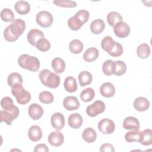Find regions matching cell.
Masks as SVG:
<instances>
[{
  "mask_svg": "<svg viewBox=\"0 0 152 152\" xmlns=\"http://www.w3.org/2000/svg\"><path fill=\"white\" fill-rule=\"evenodd\" d=\"M25 28L26 23L24 20L20 18L15 19L5 28L4 32V38L8 42H15L23 33Z\"/></svg>",
  "mask_w": 152,
  "mask_h": 152,
  "instance_id": "6da1fadb",
  "label": "cell"
},
{
  "mask_svg": "<svg viewBox=\"0 0 152 152\" xmlns=\"http://www.w3.org/2000/svg\"><path fill=\"white\" fill-rule=\"evenodd\" d=\"M39 77L41 83L46 87L51 88H56L59 86V76L48 69H44L40 71Z\"/></svg>",
  "mask_w": 152,
  "mask_h": 152,
  "instance_id": "7a4b0ae2",
  "label": "cell"
},
{
  "mask_svg": "<svg viewBox=\"0 0 152 152\" xmlns=\"http://www.w3.org/2000/svg\"><path fill=\"white\" fill-rule=\"evenodd\" d=\"M18 64L21 68L32 72L37 71L40 65L39 60L36 57L27 54L20 55L18 58Z\"/></svg>",
  "mask_w": 152,
  "mask_h": 152,
  "instance_id": "3957f363",
  "label": "cell"
},
{
  "mask_svg": "<svg viewBox=\"0 0 152 152\" xmlns=\"http://www.w3.org/2000/svg\"><path fill=\"white\" fill-rule=\"evenodd\" d=\"M11 93L20 104H26L31 100L30 93L23 88L22 84H15L12 87Z\"/></svg>",
  "mask_w": 152,
  "mask_h": 152,
  "instance_id": "277c9868",
  "label": "cell"
},
{
  "mask_svg": "<svg viewBox=\"0 0 152 152\" xmlns=\"http://www.w3.org/2000/svg\"><path fill=\"white\" fill-rule=\"evenodd\" d=\"M19 113V109L15 105L11 109L2 110L0 111L1 122H4L8 125H11L12 121L18 116Z\"/></svg>",
  "mask_w": 152,
  "mask_h": 152,
  "instance_id": "5b68a950",
  "label": "cell"
},
{
  "mask_svg": "<svg viewBox=\"0 0 152 152\" xmlns=\"http://www.w3.org/2000/svg\"><path fill=\"white\" fill-rule=\"evenodd\" d=\"M36 20L40 26L47 28L52 25L53 18L50 12L47 11H42L37 14Z\"/></svg>",
  "mask_w": 152,
  "mask_h": 152,
  "instance_id": "8992f818",
  "label": "cell"
},
{
  "mask_svg": "<svg viewBox=\"0 0 152 152\" xmlns=\"http://www.w3.org/2000/svg\"><path fill=\"white\" fill-rule=\"evenodd\" d=\"M105 104L102 100H96L87 107L86 113L88 116L95 117L105 110Z\"/></svg>",
  "mask_w": 152,
  "mask_h": 152,
  "instance_id": "52a82bcc",
  "label": "cell"
},
{
  "mask_svg": "<svg viewBox=\"0 0 152 152\" xmlns=\"http://www.w3.org/2000/svg\"><path fill=\"white\" fill-rule=\"evenodd\" d=\"M98 129L103 134H110L114 132L115 125L112 120L108 118H104L99 122Z\"/></svg>",
  "mask_w": 152,
  "mask_h": 152,
  "instance_id": "ba28073f",
  "label": "cell"
},
{
  "mask_svg": "<svg viewBox=\"0 0 152 152\" xmlns=\"http://www.w3.org/2000/svg\"><path fill=\"white\" fill-rule=\"evenodd\" d=\"M115 34L119 38L126 37L130 33V28L128 24L121 21L113 26Z\"/></svg>",
  "mask_w": 152,
  "mask_h": 152,
  "instance_id": "9c48e42d",
  "label": "cell"
},
{
  "mask_svg": "<svg viewBox=\"0 0 152 152\" xmlns=\"http://www.w3.org/2000/svg\"><path fill=\"white\" fill-rule=\"evenodd\" d=\"M50 122L52 127L54 129H55L56 131H60L65 125L64 116L60 112H56L52 115Z\"/></svg>",
  "mask_w": 152,
  "mask_h": 152,
  "instance_id": "30bf717a",
  "label": "cell"
},
{
  "mask_svg": "<svg viewBox=\"0 0 152 152\" xmlns=\"http://www.w3.org/2000/svg\"><path fill=\"white\" fill-rule=\"evenodd\" d=\"M64 141V135L59 131L52 132L48 136V142L52 146L59 147L63 144Z\"/></svg>",
  "mask_w": 152,
  "mask_h": 152,
  "instance_id": "8fae6325",
  "label": "cell"
},
{
  "mask_svg": "<svg viewBox=\"0 0 152 152\" xmlns=\"http://www.w3.org/2000/svg\"><path fill=\"white\" fill-rule=\"evenodd\" d=\"M28 113L29 116L34 120H38L43 115V107L37 103H32L28 107Z\"/></svg>",
  "mask_w": 152,
  "mask_h": 152,
  "instance_id": "7c38bea8",
  "label": "cell"
},
{
  "mask_svg": "<svg viewBox=\"0 0 152 152\" xmlns=\"http://www.w3.org/2000/svg\"><path fill=\"white\" fill-rule=\"evenodd\" d=\"M63 106L67 110H74L80 107V102L75 96H67L64 99Z\"/></svg>",
  "mask_w": 152,
  "mask_h": 152,
  "instance_id": "4fadbf2b",
  "label": "cell"
},
{
  "mask_svg": "<svg viewBox=\"0 0 152 152\" xmlns=\"http://www.w3.org/2000/svg\"><path fill=\"white\" fill-rule=\"evenodd\" d=\"M27 38L28 43L30 45L36 46L38 40L42 38H44V34L41 30L33 28L29 31L27 34Z\"/></svg>",
  "mask_w": 152,
  "mask_h": 152,
  "instance_id": "5bb4252c",
  "label": "cell"
},
{
  "mask_svg": "<svg viewBox=\"0 0 152 152\" xmlns=\"http://www.w3.org/2000/svg\"><path fill=\"white\" fill-rule=\"evenodd\" d=\"M122 126L126 130H138L140 125L138 119L133 116H128L125 118Z\"/></svg>",
  "mask_w": 152,
  "mask_h": 152,
  "instance_id": "9a60e30c",
  "label": "cell"
},
{
  "mask_svg": "<svg viewBox=\"0 0 152 152\" xmlns=\"http://www.w3.org/2000/svg\"><path fill=\"white\" fill-rule=\"evenodd\" d=\"M100 92L103 97L109 98L112 97L115 93V88L110 82H106L102 84L100 87Z\"/></svg>",
  "mask_w": 152,
  "mask_h": 152,
  "instance_id": "2e32d148",
  "label": "cell"
},
{
  "mask_svg": "<svg viewBox=\"0 0 152 152\" xmlns=\"http://www.w3.org/2000/svg\"><path fill=\"white\" fill-rule=\"evenodd\" d=\"M68 122L71 128L73 129H78L81 127L83 124V117L78 113H72L68 117Z\"/></svg>",
  "mask_w": 152,
  "mask_h": 152,
  "instance_id": "e0dca14e",
  "label": "cell"
},
{
  "mask_svg": "<svg viewBox=\"0 0 152 152\" xmlns=\"http://www.w3.org/2000/svg\"><path fill=\"white\" fill-rule=\"evenodd\" d=\"M150 106V102L147 99L144 97H138L135 99L134 102L135 109L140 112L147 110Z\"/></svg>",
  "mask_w": 152,
  "mask_h": 152,
  "instance_id": "ac0fdd59",
  "label": "cell"
},
{
  "mask_svg": "<svg viewBox=\"0 0 152 152\" xmlns=\"http://www.w3.org/2000/svg\"><path fill=\"white\" fill-rule=\"evenodd\" d=\"M28 136L32 141L36 142L39 141L42 137V132L40 127L38 125L31 126L28 129Z\"/></svg>",
  "mask_w": 152,
  "mask_h": 152,
  "instance_id": "d6986e66",
  "label": "cell"
},
{
  "mask_svg": "<svg viewBox=\"0 0 152 152\" xmlns=\"http://www.w3.org/2000/svg\"><path fill=\"white\" fill-rule=\"evenodd\" d=\"M139 142L143 145H150L152 144V131L146 129L140 132Z\"/></svg>",
  "mask_w": 152,
  "mask_h": 152,
  "instance_id": "ffe728a7",
  "label": "cell"
},
{
  "mask_svg": "<svg viewBox=\"0 0 152 152\" xmlns=\"http://www.w3.org/2000/svg\"><path fill=\"white\" fill-rule=\"evenodd\" d=\"M105 27L104 22L102 19H96L93 20L90 24V28L91 31L95 34L102 33Z\"/></svg>",
  "mask_w": 152,
  "mask_h": 152,
  "instance_id": "44dd1931",
  "label": "cell"
},
{
  "mask_svg": "<svg viewBox=\"0 0 152 152\" xmlns=\"http://www.w3.org/2000/svg\"><path fill=\"white\" fill-rule=\"evenodd\" d=\"M82 137L86 142H94L97 138V133L93 128L91 127H88L83 131L82 134Z\"/></svg>",
  "mask_w": 152,
  "mask_h": 152,
  "instance_id": "7402d4cb",
  "label": "cell"
},
{
  "mask_svg": "<svg viewBox=\"0 0 152 152\" xmlns=\"http://www.w3.org/2000/svg\"><path fill=\"white\" fill-rule=\"evenodd\" d=\"M14 8L17 13L21 15H26L30 11V5L28 2L24 1H17L15 5Z\"/></svg>",
  "mask_w": 152,
  "mask_h": 152,
  "instance_id": "603a6c76",
  "label": "cell"
},
{
  "mask_svg": "<svg viewBox=\"0 0 152 152\" xmlns=\"http://www.w3.org/2000/svg\"><path fill=\"white\" fill-rule=\"evenodd\" d=\"M99 55V52L97 49L95 48H90L87 49L83 55V59L88 62H93L96 60Z\"/></svg>",
  "mask_w": 152,
  "mask_h": 152,
  "instance_id": "cb8c5ba5",
  "label": "cell"
},
{
  "mask_svg": "<svg viewBox=\"0 0 152 152\" xmlns=\"http://www.w3.org/2000/svg\"><path fill=\"white\" fill-rule=\"evenodd\" d=\"M64 86L65 90L69 93H74L77 90V84L74 77H66L64 83Z\"/></svg>",
  "mask_w": 152,
  "mask_h": 152,
  "instance_id": "d4e9b609",
  "label": "cell"
},
{
  "mask_svg": "<svg viewBox=\"0 0 152 152\" xmlns=\"http://www.w3.org/2000/svg\"><path fill=\"white\" fill-rule=\"evenodd\" d=\"M78 78L80 85L81 87H84L90 84L93 80L91 74L87 71L81 72L79 74Z\"/></svg>",
  "mask_w": 152,
  "mask_h": 152,
  "instance_id": "484cf974",
  "label": "cell"
},
{
  "mask_svg": "<svg viewBox=\"0 0 152 152\" xmlns=\"http://www.w3.org/2000/svg\"><path fill=\"white\" fill-rule=\"evenodd\" d=\"M52 67L57 74L63 72L65 69V62L61 58H55L52 61Z\"/></svg>",
  "mask_w": 152,
  "mask_h": 152,
  "instance_id": "4316f807",
  "label": "cell"
},
{
  "mask_svg": "<svg viewBox=\"0 0 152 152\" xmlns=\"http://www.w3.org/2000/svg\"><path fill=\"white\" fill-rule=\"evenodd\" d=\"M151 52L150 46L146 43H142L140 45L137 49V56L141 59L147 58Z\"/></svg>",
  "mask_w": 152,
  "mask_h": 152,
  "instance_id": "83f0119b",
  "label": "cell"
},
{
  "mask_svg": "<svg viewBox=\"0 0 152 152\" xmlns=\"http://www.w3.org/2000/svg\"><path fill=\"white\" fill-rule=\"evenodd\" d=\"M107 21L110 26L113 27L117 23L122 21V17L119 12L112 11L107 14Z\"/></svg>",
  "mask_w": 152,
  "mask_h": 152,
  "instance_id": "f1b7e54d",
  "label": "cell"
},
{
  "mask_svg": "<svg viewBox=\"0 0 152 152\" xmlns=\"http://www.w3.org/2000/svg\"><path fill=\"white\" fill-rule=\"evenodd\" d=\"M84 48L83 43L78 39L72 40L69 45V49L71 53L74 54H78L81 53Z\"/></svg>",
  "mask_w": 152,
  "mask_h": 152,
  "instance_id": "f546056e",
  "label": "cell"
},
{
  "mask_svg": "<svg viewBox=\"0 0 152 152\" xmlns=\"http://www.w3.org/2000/svg\"><path fill=\"white\" fill-rule=\"evenodd\" d=\"M7 83L8 85L12 88L16 84H22L23 80L21 74L18 72L11 73L7 78Z\"/></svg>",
  "mask_w": 152,
  "mask_h": 152,
  "instance_id": "4dcf8cb0",
  "label": "cell"
},
{
  "mask_svg": "<svg viewBox=\"0 0 152 152\" xmlns=\"http://www.w3.org/2000/svg\"><path fill=\"white\" fill-rule=\"evenodd\" d=\"M115 42H116L114 41L110 36H107L104 37L102 40V42H101L102 48L109 53L113 49L115 44Z\"/></svg>",
  "mask_w": 152,
  "mask_h": 152,
  "instance_id": "1f68e13d",
  "label": "cell"
},
{
  "mask_svg": "<svg viewBox=\"0 0 152 152\" xmlns=\"http://www.w3.org/2000/svg\"><path fill=\"white\" fill-rule=\"evenodd\" d=\"M83 24H84L81 21V20L75 15L70 17L68 21V27L70 29L74 31L78 30Z\"/></svg>",
  "mask_w": 152,
  "mask_h": 152,
  "instance_id": "d6a6232c",
  "label": "cell"
},
{
  "mask_svg": "<svg viewBox=\"0 0 152 152\" xmlns=\"http://www.w3.org/2000/svg\"><path fill=\"white\" fill-rule=\"evenodd\" d=\"M94 90L92 88H87L81 91L80 99L83 102H89L94 99Z\"/></svg>",
  "mask_w": 152,
  "mask_h": 152,
  "instance_id": "836d02e7",
  "label": "cell"
},
{
  "mask_svg": "<svg viewBox=\"0 0 152 152\" xmlns=\"http://www.w3.org/2000/svg\"><path fill=\"white\" fill-rule=\"evenodd\" d=\"M126 71V65L122 61H116L114 62V72L113 74L121 76L124 75Z\"/></svg>",
  "mask_w": 152,
  "mask_h": 152,
  "instance_id": "e575fe53",
  "label": "cell"
},
{
  "mask_svg": "<svg viewBox=\"0 0 152 152\" xmlns=\"http://www.w3.org/2000/svg\"><path fill=\"white\" fill-rule=\"evenodd\" d=\"M140 132L139 129L132 130L131 131L128 132L125 135V140L128 142H139Z\"/></svg>",
  "mask_w": 152,
  "mask_h": 152,
  "instance_id": "d590c367",
  "label": "cell"
},
{
  "mask_svg": "<svg viewBox=\"0 0 152 152\" xmlns=\"http://www.w3.org/2000/svg\"><path fill=\"white\" fill-rule=\"evenodd\" d=\"M14 14L11 10L10 8H4L1 12V18L2 21L5 22H10L14 21Z\"/></svg>",
  "mask_w": 152,
  "mask_h": 152,
  "instance_id": "8d00e7d4",
  "label": "cell"
},
{
  "mask_svg": "<svg viewBox=\"0 0 152 152\" xmlns=\"http://www.w3.org/2000/svg\"><path fill=\"white\" fill-rule=\"evenodd\" d=\"M40 102L44 104H50L53 101V96L52 93L48 91H42L39 96Z\"/></svg>",
  "mask_w": 152,
  "mask_h": 152,
  "instance_id": "74e56055",
  "label": "cell"
},
{
  "mask_svg": "<svg viewBox=\"0 0 152 152\" xmlns=\"http://www.w3.org/2000/svg\"><path fill=\"white\" fill-rule=\"evenodd\" d=\"M103 73L106 75H112L114 72V62L112 60H106L102 65Z\"/></svg>",
  "mask_w": 152,
  "mask_h": 152,
  "instance_id": "f35d334b",
  "label": "cell"
},
{
  "mask_svg": "<svg viewBox=\"0 0 152 152\" xmlns=\"http://www.w3.org/2000/svg\"><path fill=\"white\" fill-rule=\"evenodd\" d=\"M36 48L41 52H46L50 48V43L46 39L42 38L38 40L36 45Z\"/></svg>",
  "mask_w": 152,
  "mask_h": 152,
  "instance_id": "ab89813d",
  "label": "cell"
},
{
  "mask_svg": "<svg viewBox=\"0 0 152 152\" xmlns=\"http://www.w3.org/2000/svg\"><path fill=\"white\" fill-rule=\"evenodd\" d=\"M53 3L56 6L64 8H74L77 5L75 1L69 0H55L53 1Z\"/></svg>",
  "mask_w": 152,
  "mask_h": 152,
  "instance_id": "60d3db41",
  "label": "cell"
},
{
  "mask_svg": "<svg viewBox=\"0 0 152 152\" xmlns=\"http://www.w3.org/2000/svg\"><path fill=\"white\" fill-rule=\"evenodd\" d=\"M123 51L122 46L119 43L116 42L113 49L109 54L113 57H119L122 55Z\"/></svg>",
  "mask_w": 152,
  "mask_h": 152,
  "instance_id": "b9f144b4",
  "label": "cell"
},
{
  "mask_svg": "<svg viewBox=\"0 0 152 152\" xmlns=\"http://www.w3.org/2000/svg\"><path fill=\"white\" fill-rule=\"evenodd\" d=\"M1 106L4 110L11 109L14 106L12 99L8 96L4 97L2 99L1 101Z\"/></svg>",
  "mask_w": 152,
  "mask_h": 152,
  "instance_id": "7bdbcfd3",
  "label": "cell"
},
{
  "mask_svg": "<svg viewBox=\"0 0 152 152\" xmlns=\"http://www.w3.org/2000/svg\"><path fill=\"white\" fill-rule=\"evenodd\" d=\"M74 15L78 17L81 20V21L83 22V23L85 24L88 20L90 14L88 11L82 10L78 11L77 13H75Z\"/></svg>",
  "mask_w": 152,
  "mask_h": 152,
  "instance_id": "ee69618b",
  "label": "cell"
},
{
  "mask_svg": "<svg viewBox=\"0 0 152 152\" xmlns=\"http://www.w3.org/2000/svg\"><path fill=\"white\" fill-rule=\"evenodd\" d=\"M100 151L101 152H114L115 149L111 144L104 143L101 145Z\"/></svg>",
  "mask_w": 152,
  "mask_h": 152,
  "instance_id": "f6af8a7d",
  "label": "cell"
},
{
  "mask_svg": "<svg viewBox=\"0 0 152 152\" xmlns=\"http://www.w3.org/2000/svg\"><path fill=\"white\" fill-rule=\"evenodd\" d=\"M34 152H48L49 148L45 144H39L35 146L34 149Z\"/></svg>",
  "mask_w": 152,
  "mask_h": 152,
  "instance_id": "bcb514c9",
  "label": "cell"
}]
</instances>
